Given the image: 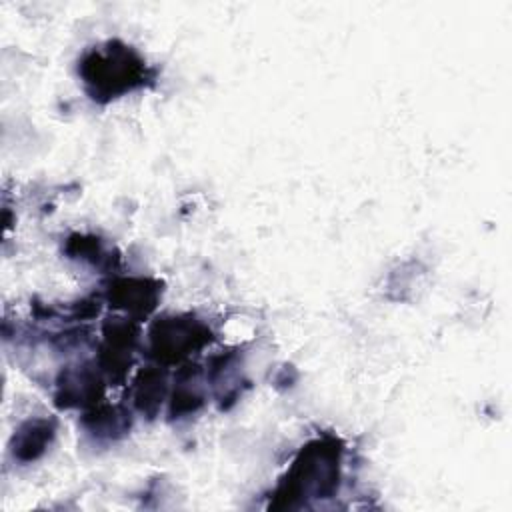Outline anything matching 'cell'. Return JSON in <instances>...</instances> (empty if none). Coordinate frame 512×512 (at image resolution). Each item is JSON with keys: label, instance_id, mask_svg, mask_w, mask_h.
I'll list each match as a JSON object with an SVG mask.
<instances>
[{"label": "cell", "instance_id": "6da1fadb", "mask_svg": "<svg viewBox=\"0 0 512 512\" xmlns=\"http://www.w3.org/2000/svg\"><path fill=\"white\" fill-rule=\"evenodd\" d=\"M80 72L88 92L96 100L116 98L142 86L146 78L144 60L130 46L120 42H108V48L86 54Z\"/></svg>", "mask_w": 512, "mask_h": 512}, {"label": "cell", "instance_id": "7a4b0ae2", "mask_svg": "<svg viewBox=\"0 0 512 512\" xmlns=\"http://www.w3.org/2000/svg\"><path fill=\"white\" fill-rule=\"evenodd\" d=\"M210 340V330L194 318H164L152 330V348L158 358L180 360Z\"/></svg>", "mask_w": 512, "mask_h": 512}, {"label": "cell", "instance_id": "3957f363", "mask_svg": "<svg viewBox=\"0 0 512 512\" xmlns=\"http://www.w3.org/2000/svg\"><path fill=\"white\" fill-rule=\"evenodd\" d=\"M156 298L158 284H150L148 280H122L114 286V292H110V300H114L116 306L140 314L152 310Z\"/></svg>", "mask_w": 512, "mask_h": 512}, {"label": "cell", "instance_id": "277c9868", "mask_svg": "<svg viewBox=\"0 0 512 512\" xmlns=\"http://www.w3.org/2000/svg\"><path fill=\"white\" fill-rule=\"evenodd\" d=\"M50 438H52V424L50 422H46V420L28 422L20 428L18 446L14 448V452L22 460H34L36 456H40L44 452Z\"/></svg>", "mask_w": 512, "mask_h": 512}]
</instances>
